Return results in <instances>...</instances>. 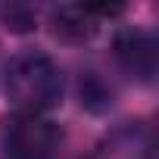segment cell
Here are the masks:
<instances>
[{
	"label": "cell",
	"mask_w": 159,
	"mask_h": 159,
	"mask_svg": "<svg viewBox=\"0 0 159 159\" xmlns=\"http://www.w3.org/2000/svg\"><path fill=\"white\" fill-rule=\"evenodd\" d=\"M10 91L16 94V100L22 106L44 109V106H53L59 100L62 78L47 56H25L10 72Z\"/></svg>",
	"instance_id": "obj_1"
},
{
	"label": "cell",
	"mask_w": 159,
	"mask_h": 159,
	"mask_svg": "<svg viewBox=\"0 0 159 159\" xmlns=\"http://www.w3.org/2000/svg\"><path fill=\"white\" fill-rule=\"evenodd\" d=\"M59 125L47 122V119H38V116H28V119H19L10 134H7V150L13 159H44L47 153L56 150L59 143Z\"/></svg>",
	"instance_id": "obj_2"
},
{
	"label": "cell",
	"mask_w": 159,
	"mask_h": 159,
	"mask_svg": "<svg viewBox=\"0 0 159 159\" xmlns=\"http://www.w3.org/2000/svg\"><path fill=\"white\" fill-rule=\"evenodd\" d=\"M116 53H119V59L125 62V69L134 72V75H140V78H150V75L156 72V44H153V38L143 34V31H128V34H122L119 44H116Z\"/></svg>",
	"instance_id": "obj_3"
},
{
	"label": "cell",
	"mask_w": 159,
	"mask_h": 159,
	"mask_svg": "<svg viewBox=\"0 0 159 159\" xmlns=\"http://www.w3.org/2000/svg\"><path fill=\"white\" fill-rule=\"evenodd\" d=\"M56 34L66 41H84L94 34V19L84 7H62L56 13Z\"/></svg>",
	"instance_id": "obj_4"
},
{
	"label": "cell",
	"mask_w": 159,
	"mask_h": 159,
	"mask_svg": "<svg viewBox=\"0 0 159 159\" xmlns=\"http://www.w3.org/2000/svg\"><path fill=\"white\" fill-rule=\"evenodd\" d=\"M0 16H3L7 28H13V31H31V25H34V13H31L28 7H22V3L3 7V10H0Z\"/></svg>",
	"instance_id": "obj_5"
}]
</instances>
